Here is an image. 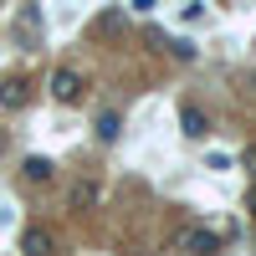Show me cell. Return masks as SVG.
Here are the masks:
<instances>
[{
    "label": "cell",
    "mask_w": 256,
    "mask_h": 256,
    "mask_svg": "<svg viewBox=\"0 0 256 256\" xmlns=\"http://www.w3.org/2000/svg\"><path fill=\"white\" fill-rule=\"evenodd\" d=\"M251 210H256V190H251Z\"/></svg>",
    "instance_id": "obj_9"
},
{
    "label": "cell",
    "mask_w": 256,
    "mask_h": 256,
    "mask_svg": "<svg viewBox=\"0 0 256 256\" xmlns=\"http://www.w3.org/2000/svg\"><path fill=\"white\" fill-rule=\"evenodd\" d=\"M98 138H102V144H113V138H118V118H113V113H102V118H98Z\"/></svg>",
    "instance_id": "obj_5"
},
{
    "label": "cell",
    "mask_w": 256,
    "mask_h": 256,
    "mask_svg": "<svg viewBox=\"0 0 256 256\" xmlns=\"http://www.w3.org/2000/svg\"><path fill=\"white\" fill-rule=\"evenodd\" d=\"M180 123H184V134H190V138H205V134H210V118H205L200 108H184Z\"/></svg>",
    "instance_id": "obj_3"
},
{
    "label": "cell",
    "mask_w": 256,
    "mask_h": 256,
    "mask_svg": "<svg viewBox=\"0 0 256 256\" xmlns=\"http://www.w3.org/2000/svg\"><path fill=\"white\" fill-rule=\"evenodd\" d=\"M0 102H6V108H20V102H26V92H20V82H6V92H0Z\"/></svg>",
    "instance_id": "obj_7"
},
{
    "label": "cell",
    "mask_w": 256,
    "mask_h": 256,
    "mask_svg": "<svg viewBox=\"0 0 256 256\" xmlns=\"http://www.w3.org/2000/svg\"><path fill=\"white\" fill-rule=\"evenodd\" d=\"M52 92H56L62 102H77V98H82V77H77L72 67H62V72L52 77Z\"/></svg>",
    "instance_id": "obj_1"
},
{
    "label": "cell",
    "mask_w": 256,
    "mask_h": 256,
    "mask_svg": "<svg viewBox=\"0 0 256 256\" xmlns=\"http://www.w3.org/2000/svg\"><path fill=\"white\" fill-rule=\"evenodd\" d=\"M241 164H246V169H251V174H256V144H251V148H246V154H241Z\"/></svg>",
    "instance_id": "obj_8"
},
{
    "label": "cell",
    "mask_w": 256,
    "mask_h": 256,
    "mask_svg": "<svg viewBox=\"0 0 256 256\" xmlns=\"http://www.w3.org/2000/svg\"><path fill=\"white\" fill-rule=\"evenodd\" d=\"M26 180H52V159H26Z\"/></svg>",
    "instance_id": "obj_6"
},
{
    "label": "cell",
    "mask_w": 256,
    "mask_h": 256,
    "mask_svg": "<svg viewBox=\"0 0 256 256\" xmlns=\"http://www.w3.org/2000/svg\"><path fill=\"white\" fill-rule=\"evenodd\" d=\"M184 246L195 256H205V251H216V236H210V230H184Z\"/></svg>",
    "instance_id": "obj_4"
},
{
    "label": "cell",
    "mask_w": 256,
    "mask_h": 256,
    "mask_svg": "<svg viewBox=\"0 0 256 256\" xmlns=\"http://www.w3.org/2000/svg\"><path fill=\"white\" fill-rule=\"evenodd\" d=\"M20 246H26V256H52V230L31 226V230H26V241H20Z\"/></svg>",
    "instance_id": "obj_2"
}]
</instances>
